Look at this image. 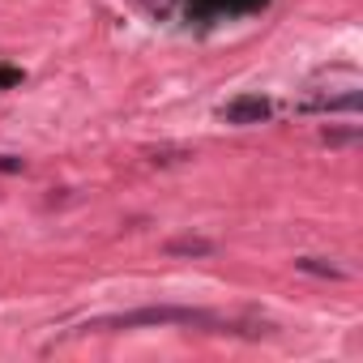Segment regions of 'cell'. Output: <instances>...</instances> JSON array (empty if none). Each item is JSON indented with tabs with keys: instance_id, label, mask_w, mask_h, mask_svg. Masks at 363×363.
I'll return each instance as SVG.
<instances>
[{
	"instance_id": "cell-2",
	"label": "cell",
	"mask_w": 363,
	"mask_h": 363,
	"mask_svg": "<svg viewBox=\"0 0 363 363\" xmlns=\"http://www.w3.org/2000/svg\"><path fill=\"white\" fill-rule=\"evenodd\" d=\"M227 124H261L265 116H269V103L265 99H257V94H244V99H235V103H227Z\"/></svg>"
},
{
	"instance_id": "cell-3",
	"label": "cell",
	"mask_w": 363,
	"mask_h": 363,
	"mask_svg": "<svg viewBox=\"0 0 363 363\" xmlns=\"http://www.w3.org/2000/svg\"><path fill=\"white\" fill-rule=\"evenodd\" d=\"M167 252H171V257H210V252H214V244H210V240L189 235V240H171V244H167Z\"/></svg>"
},
{
	"instance_id": "cell-1",
	"label": "cell",
	"mask_w": 363,
	"mask_h": 363,
	"mask_svg": "<svg viewBox=\"0 0 363 363\" xmlns=\"http://www.w3.org/2000/svg\"><path fill=\"white\" fill-rule=\"evenodd\" d=\"M210 312L197 308H141V312H124V316H107L94 320L86 329H133V325H210Z\"/></svg>"
}]
</instances>
